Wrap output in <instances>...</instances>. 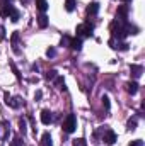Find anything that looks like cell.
I'll list each match as a JSON object with an SVG mask.
<instances>
[{
    "label": "cell",
    "instance_id": "4316f807",
    "mask_svg": "<svg viewBox=\"0 0 145 146\" xmlns=\"http://www.w3.org/2000/svg\"><path fill=\"white\" fill-rule=\"evenodd\" d=\"M60 44H62V46H67V44H70V39H68L67 36L62 37V42H60Z\"/></svg>",
    "mask_w": 145,
    "mask_h": 146
},
{
    "label": "cell",
    "instance_id": "44dd1931",
    "mask_svg": "<svg viewBox=\"0 0 145 146\" xmlns=\"http://www.w3.org/2000/svg\"><path fill=\"white\" fill-rule=\"evenodd\" d=\"M10 146H24V143H22V139H21V138H14V139H12V143H10Z\"/></svg>",
    "mask_w": 145,
    "mask_h": 146
},
{
    "label": "cell",
    "instance_id": "ffe728a7",
    "mask_svg": "<svg viewBox=\"0 0 145 146\" xmlns=\"http://www.w3.org/2000/svg\"><path fill=\"white\" fill-rule=\"evenodd\" d=\"M73 146H87L84 138H79V139H73Z\"/></svg>",
    "mask_w": 145,
    "mask_h": 146
},
{
    "label": "cell",
    "instance_id": "d6986e66",
    "mask_svg": "<svg viewBox=\"0 0 145 146\" xmlns=\"http://www.w3.org/2000/svg\"><path fill=\"white\" fill-rule=\"evenodd\" d=\"M26 127H28V124H26V119H19V129L22 131V134L26 133Z\"/></svg>",
    "mask_w": 145,
    "mask_h": 146
},
{
    "label": "cell",
    "instance_id": "8fae6325",
    "mask_svg": "<svg viewBox=\"0 0 145 146\" xmlns=\"http://www.w3.org/2000/svg\"><path fill=\"white\" fill-rule=\"evenodd\" d=\"M38 26H39L41 29H44V27H48V17H46L44 14H41V15L38 17Z\"/></svg>",
    "mask_w": 145,
    "mask_h": 146
},
{
    "label": "cell",
    "instance_id": "9a60e30c",
    "mask_svg": "<svg viewBox=\"0 0 145 146\" xmlns=\"http://www.w3.org/2000/svg\"><path fill=\"white\" fill-rule=\"evenodd\" d=\"M5 104H7V106H10L12 109H17V107L21 106V102H19V99H12V97H10V99H9V100H7Z\"/></svg>",
    "mask_w": 145,
    "mask_h": 146
},
{
    "label": "cell",
    "instance_id": "6da1fadb",
    "mask_svg": "<svg viewBox=\"0 0 145 146\" xmlns=\"http://www.w3.org/2000/svg\"><path fill=\"white\" fill-rule=\"evenodd\" d=\"M111 36H113V39H125V37L128 36L126 34V31H125V26L123 24H119L118 21H114L113 24H111Z\"/></svg>",
    "mask_w": 145,
    "mask_h": 146
},
{
    "label": "cell",
    "instance_id": "e0dca14e",
    "mask_svg": "<svg viewBox=\"0 0 145 146\" xmlns=\"http://www.w3.org/2000/svg\"><path fill=\"white\" fill-rule=\"evenodd\" d=\"M65 9H67V12H73L75 10V0H67L65 2Z\"/></svg>",
    "mask_w": 145,
    "mask_h": 146
},
{
    "label": "cell",
    "instance_id": "2e32d148",
    "mask_svg": "<svg viewBox=\"0 0 145 146\" xmlns=\"http://www.w3.org/2000/svg\"><path fill=\"white\" fill-rule=\"evenodd\" d=\"M19 17H21V12H19L17 9H14V10L10 12V21H12V22H17Z\"/></svg>",
    "mask_w": 145,
    "mask_h": 146
},
{
    "label": "cell",
    "instance_id": "4dcf8cb0",
    "mask_svg": "<svg viewBox=\"0 0 145 146\" xmlns=\"http://www.w3.org/2000/svg\"><path fill=\"white\" fill-rule=\"evenodd\" d=\"M121 2H125V3H126V2H130V0H121Z\"/></svg>",
    "mask_w": 145,
    "mask_h": 146
},
{
    "label": "cell",
    "instance_id": "f546056e",
    "mask_svg": "<svg viewBox=\"0 0 145 146\" xmlns=\"http://www.w3.org/2000/svg\"><path fill=\"white\" fill-rule=\"evenodd\" d=\"M0 36H2V37L5 36V34H3V27H2V26H0Z\"/></svg>",
    "mask_w": 145,
    "mask_h": 146
},
{
    "label": "cell",
    "instance_id": "ba28073f",
    "mask_svg": "<svg viewBox=\"0 0 145 146\" xmlns=\"http://www.w3.org/2000/svg\"><path fill=\"white\" fill-rule=\"evenodd\" d=\"M125 87H126V92L132 94V95H135V94L138 92V83H137V82H128Z\"/></svg>",
    "mask_w": 145,
    "mask_h": 146
},
{
    "label": "cell",
    "instance_id": "f1b7e54d",
    "mask_svg": "<svg viewBox=\"0 0 145 146\" xmlns=\"http://www.w3.org/2000/svg\"><path fill=\"white\" fill-rule=\"evenodd\" d=\"M34 99H36V100H39V99H41V92H36V95H34Z\"/></svg>",
    "mask_w": 145,
    "mask_h": 146
},
{
    "label": "cell",
    "instance_id": "9c48e42d",
    "mask_svg": "<svg viewBox=\"0 0 145 146\" xmlns=\"http://www.w3.org/2000/svg\"><path fill=\"white\" fill-rule=\"evenodd\" d=\"M70 48L75 49V51H80V48H82V39H79V37L70 39Z\"/></svg>",
    "mask_w": 145,
    "mask_h": 146
},
{
    "label": "cell",
    "instance_id": "ac0fdd59",
    "mask_svg": "<svg viewBox=\"0 0 145 146\" xmlns=\"http://www.w3.org/2000/svg\"><path fill=\"white\" fill-rule=\"evenodd\" d=\"M126 127H128L130 131H133V129L137 127V119H130V121H128V124H126Z\"/></svg>",
    "mask_w": 145,
    "mask_h": 146
},
{
    "label": "cell",
    "instance_id": "cb8c5ba5",
    "mask_svg": "<svg viewBox=\"0 0 145 146\" xmlns=\"http://www.w3.org/2000/svg\"><path fill=\"white\" fill-rule=\"evenodd\" d=\"M55 54H56V51H55V48H48V49H46V56H48V58H53Z\"/></svg>",
    "mask_w": 145,
    "mask_h": 146
},
{
    "label": "cell",
    "instance_id": "4fadbf2b",
    "mask_svg": "<svg viewBox=\"0 0 145 146\" xmlns=\"http://www.w3.org/2000/svg\"><path fill=\"white\" fill-rule=\"evenodd\" d=\"M36 7H38V10L46 12L48 10V2L46 0H36Z\"/></svg>",
    "mask_w": 145,
    "mask_h": 146
},
{
    "label": "cell",
    "instance_id": "8992f818",
    "mask_svg": "<svg viewBox=\"0 0 145 146\" xmlns=\"http://www.w3.org/2000/svg\"><path fill=\"white\" fill-rule=\"evenodd\" d=\"M126 15H128V7L126 5H119L118 7V14H116L119 22H126Z\"/></svg>",
    "mask_w": 145,
    "mask_h": 146
},
{
    "label": "cell",
    "instance_id": "277c9868",
    "mask_svg": "<svg viewBox=\"0 0 145 146\" xmlns=\"http://www.w3.org/2000/svg\"><path fill=\"white\" fill-rule=\"evenodd\" d=\"M12 10H14L12 2H2V3H0V15H2V17H9Z\"/></svg>",
    "mask_w": 145,
    "mask_h": 146
},
{
    "label": "cell",
    "instance_id": "d4e9b609",
    "mask_svg": "<svg viewBox=\"0 0 145 146\" xmlns=\"http://www.w3.org/2000/svg\"><path fill=\"white\" fill-rule=\"evenodd\" d=\"M103 106H104V109H109V99H108V95H103Z\"/></svg>",
    "mask_w": 145,
    "mask_h": 146
},
{
    "label": "cell",
    "instance_id": "484cf974",
    "mask_svg": "<svg viewBox=\"0 0 145 146\" xmlns=\"http://www.w3.org/2000/svg\"><path fill=\"white\" fill-rule=\"evenodd\" d=\"M130 146H144V141H140V139H135V141H132Z\"/></svg>",
    "mask_w": 145,
    "mask_h": 146
},
{
    "label": "cell",
    "instance_id": "5bb4252c",
    "mask_svg": "<svg viewBox=\"0 0 145 146\" xmlns=\"http://www.w3.org/2000/svg\"><path fill=\"white\" fill-rule=\"evenodd\" d=\"M41 145L43 146H53V143H51V136H50L48 133L43 134V138H41Z\"/></svg>",
    "mask_w": 145,
    "mask_h": 146
},
{
    "label": "cell",
    "instance_id": "7c38bea8",
    "mask_svg": "<svg viewBox=\"0 0 145 146\" xmlns=\"http://www.w3.org/2000/svg\"><path fill=\"white\" fill-rule=\"evenodd\" d=\"M142 72H144V68L140 65H132V75H133V78H138L142 75Z\"/></svg>",
    "mask_w": 145,
    "mask_h": 146
},
{
    "label": "cell",
    "instance_id": "3957f363",
    "mask_svg": "<svg viewBox=\"0 0 145 146\" xmlns=\"http://www.w3.org/2000/svg\"><path fill=\"white\" fill-rule=\"evenodd\" d=\"M92 31H94V26H92L91 22H85V24L77 26V36H79V39L91 36V34H92Z\"/></svg>",
    "mask_w": 145,
    "mask_h": 146
},
{
    "label": "cell",
    "instance_id": "603a6c76",
    "mask_svg": "<svg viewBox=\"0 0 145 146\" xmlns=\"http://www.w3.org/2000/svg\"><path fill=\"white\" fill-rule=\"evenodd\" d=\"M46 78H48V80H53V78H56V70H50V72L46 73Z\"/></svg>",
    "mask_w": 145,
    "mask_h": 146
},
{
    "label": "cell",
    "instance_id": "7a4b0ae2",
    "mask_svg": "<svg viewBox=\"0 0 145 146\" xmlns=\"http://www.w3.org/2000/svg\"><path fill=\"white\" fill-rule=\"evenodd\" d=\"M62 127H63V131H65V133H68V134L73 133V131L77 129V117H75L73 114H68V115H67V119L63 121V126H62Z\"/></svg>",
    "mask_w": 145,
    "mask_h": 146
},
{
    "label": "cell",
    "instance_id": "7402d4cb",
    "mask_svg": "<svg viewBox=\"0 0 145 146\" xmlns=\"http://www.w3.org/2000/svg\"><path fill=\"white\" fill-rule=\"evenodd\" d=\"M62 85H63V76H56V78H55V87L62 88Z\"/></svg>",
    "mask_w": 145,
    "mask_h": 146
},
{
    "label": "cell",
    "instance_id": "30bf717a",
    "mask_svg": "<svg viewBox=\"0 0 145 146\" xmlns=\"http://www.w3.org/2000/svg\"><path fill=\"white\" fill-rule=\"evenodd\" d=\"M97 10H99V3H97V2H92V3H89V7H87V14H89V15H94V14H97Z\"/></svg>",
    "mask_w": 145,
    "mask_h": 146
},
{
    "label": "cell",
    "instance_id": "83f0119b",
    "mask_svg": "<svg viewBox=\"0 0 145 146\" xmlns=\"http://www.w3.org/2000/svg\"><path fill=\"white\" fill-rule=\"evenodd\" d=\"M10 68L14 70V73H15V76H17V78H21V73L17 72V68H15V65H14V63H10Z\"/></svg>",
    "mask_w": 145,
    "mask_h": 146
},
{
    "label": "cell",
    "instance_id": "52a82bcc",
    "mask_svg": "<svg viewBox=\"0 0 145 146\" xmlns=\"http://www.w3.org/2000/svg\"><path fill=\"white\" fill-rule=\"evenodd\" d=\"M41 122H43V124H46V126L53 122V114H51L48 109L41 110Z\"/></svg>",
    "mask_w": 145,
    "mask_h": 146
},
{
    "label": "cell",
    "instance_id": "5b68a950",
    "mask_svg": "<svg viewBox=\"0 0 145 146\" xmlns=\"http://www.w3.org/2000/svg\"><path fill=\"white\" fill-rule=\"evenodd\" d=\"M103 141H104L106 145H114V143H116V133L111 131V129H106L104 134H103Z\"/></svg>",
    "mask_w": 145,
    "mask_h": 146
}]
</instances>
